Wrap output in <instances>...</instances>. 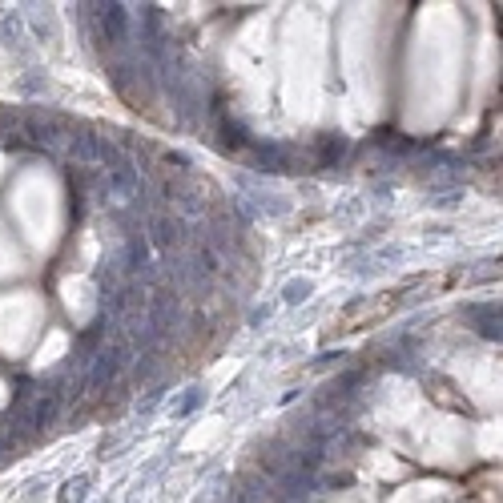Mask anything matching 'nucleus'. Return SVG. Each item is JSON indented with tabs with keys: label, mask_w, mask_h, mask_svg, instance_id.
<instances>
[{
	"label": "nucleus",
	"mask_w": 503,
	"mask_h": 503,
	"mask_svg": "<svg viewBox=\"0 0 503 503\" xmlns=\"http://www.w3.org/2000/svg\"><path fill=\"white\" fill-rule=\"evenodd\" d=\"M451 278H455V274H451ZM451 278L415 274V278H407V282H399V286L378 290L375 298H363V302H354V306H346V310H342V315L330 322L327 339H342V334H354V330H371V327H378V322H387L395 310H402L407 302H415L419 294H427V290L447 286Z\"/></svg>",
	"instance_id": "obj_1"
}]
</instances>
